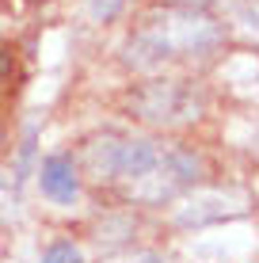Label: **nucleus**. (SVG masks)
<instances>
[{
	"label": "nucleus",
	"instance_id": "obj_1",
	"mask_svg": "<svg viewBox=\"0 0 259 263\" xmlns=\"http://www.w3.org/2000/svg\"><path fill=\"white\" fill-rule=\"evenodd\" d=\"M221 39H225L221 23L210 20L206 12L168 8V12H156L153 20H145V27L126 42V65L153 72L175 58H206L221 46Z\"/></svg>",
	"mask_w": 259,
	"mask_h": 263
},
{
	"label": "nucleus",
	"instance_id": "obj_2",
	"mask_svg": "<svg viewBox=\"0 0 259 263\" xmlns=\"http://www.w3.org/2000/svg\"><path fill=\"white\" fill-rule=\"evenodd\" d=\"M130 111H133V119H141L149 126L175 130V126H191L202 119L206 96H202V88L194 80H180V77L149 80L137 92H130Z\"/></svg>",
	"mask_w": 259,
	"mask_h": 263
},
{
	"label": "nucleus",
	"instance_id": "obj_3",
	"mask_svg": "<svg viewBox=\"0 0 259 263\" xmlns=\"http://www.w3.org/2000/svg\"><path fill=\"white\" fill-rule=\"evenodd\" d=\"M202 176V160L187 149H172V153H160L156 164L145 172V176L130 179V198L133 202H172L175 195H183L187 187H194Z\"/></svg>",
	"mask_w": 259,
	"mask_h": 263
},
{
	"label": "nucleus",
	"instance_id": "obj_4",
	"mask_svg": "<svg viewBox=\"0 0 259 263\" xmlns=\"http://www.w3.org/2000/svg\"><path fill=\"white\" fill-rule=\"evenodd\" d=\"M252 210V198L236 187H213V191H194L183 198V206H175V225L180 229H202V225L233 221Z\"/></svg>",
	"mask_w": 259,
	"mask_h": 263
},
{
	"label": "nucleus",
	"instance_id": "obj_5",
	"mask_svg": "<svg viewBox=\"0 0 259 263\" xmlns=\"http://www.w3.org/2000/svg\"><path fill=\"white\" fill-rule=\"evenodd\" d=\"M42 191H46L53 202H73L76 191H80L73 157L57 153V157H46V160H42Z\"/></svg>",
	"mask_w": 259,
	"mask_h": 263
},
{
	"label": "nucleus",
	"instance_id": "obj_6",
	"mask_svg": "<svg viewBox=\"0 0 259 263\" xmlns=\"http://www.w3.org/2000/svg\"><path fill=\"white\" fill-rule=\"evenodd\" d=\"M122 141L118 134H103V138L84 145V168L92 179H118V160H122Z\"/></svg>",
	"mask_w": 259,
	"mask_h": 263
},
{
	"label": "nucleus",
	"instance_id": "obj_7",
	"mask_svg": "<svg viewBox=\"0 0 259 263\" xmlns=\"http://www.w3.org/2000/svg\"><path fill=\"white\" fill-rule=\"evenodd\" d=\"M156 157H160V149H156L153 141H145V138H126V141H122L118 176H122V179H137V176H145V172L156 164Z\"/></svg>",
	"mask_w": 259,
	"mask_h": 263
},
{
	"label": "nucleus",
	"instance_id": "obj_8",
	"mask_svg": "<svg viewBox=\"0 0 259 263\" xmlns=\"http://www.w3.org/2000/svg\"><path fill=\"white\" fill-rule=\"evenodd\" d=\"M126 237H133V221L130 217H107V221L95 229V240H107V244H114V240H126Z\"/></svg>",
	"mask_w": 259,
	"mask_h": 263
},
{
	"label": "nucleus",
	"instance_id": "obj_9",
	"mask_svg": "<svg viewBox=\"0 0 259 263\" xmlns=\"http://www.w3.org/2000/svg\"><path fill=\"white\" fill-rule=\"evenodd\" d=\"M118 12H122V0H88V15L95 23H111Z\"/></svg>",
	"mask_w": 259,
	"mask_h": 263
},
{
	"label": "nucleus",
	"instance_id": "obj_10",
	"mask_svg": "<svg viewBox=\"0 0 259 263\" xmlns=\"http://www.w3.org/2000/svg\"><path fill=\"white\" fill-rule=\"evenodd\" d=\"M42 263H84V256H80L73 244H53V248H46Z\"/></svg>",
	"mask_w": 259,
	"mask_h": 263
},
{
	"label": "nucleus",
	"instance_id": "obj_11",
	"mask_svg": "<svg viewBox=\"0 0 259 263\" xmlns=\"http://www.w3.org/2000/svg\"><path fill=\"white\" fill-rule=\"evenodd\" d=\"M103 263H168L160 252H122V256H111Z\"/></svg>",
	"mask_w": 259,
	"mask_h": 263
},
{
	"label": "nucleus",
	"instance_id": "obj_12",
	"mask_svg": "<svg viewBox=\"0 0 259 263\" xmlns=\"http://www.w3.org/2000/svg\"><path fill=\"white\" fill-rule=\"evenodd\" d=\"M168 4H172V8H194V12H198V8L210 4V0H168Z\"/></svg>",
	"mask_w": 259,
	"mask_h": 263
}]
</instances>
